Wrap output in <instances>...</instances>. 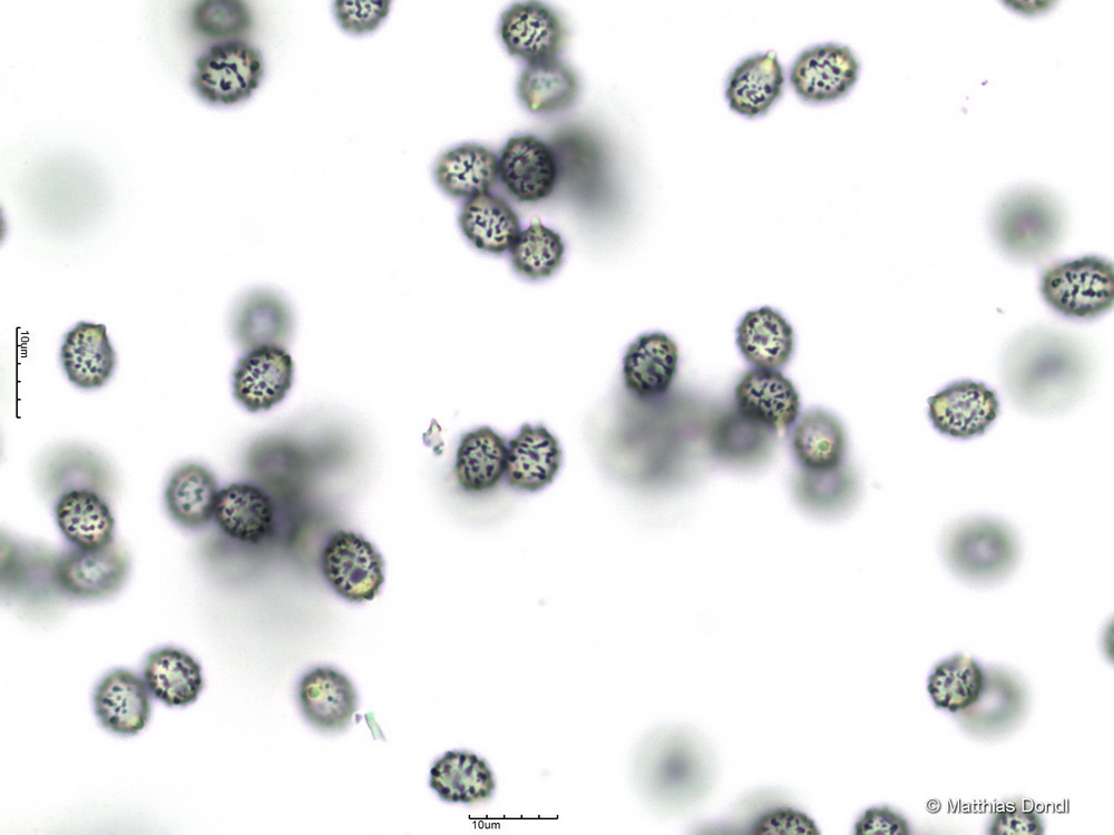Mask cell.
<instances>
[{"instance_id":"1","label":"cell","mask_w":1114,"mask_h":835,"mask_svg":"<svg viewBox=\"0 0 1114 835\" xmlns=\"http://www.w3.org/2000/svg\"><path fill=\"white\" fill-rule=\"evenodd\" d=\"M1093 373L1089 350L1074 336L1048 327L1028 330L1007 347L1001 377L1010 400L1035 414L1074 405L1087 391Z\"/></svg>"},{"instance_id":"2","label":"cell","mask_w":1114,"mask_h":835,"mask_svg":"<svg viewBox=\"0 0 1114 835\" xmlns=\"http://www.w3.org/2000/svg\"><path fill=\"white\" fill-rule=\"evenodd\" d=\"M638 776L652 800L683 808L710 789L714 764L704 740L688 729H663L649 737L638 757Z\"/></svg>"},{"instance_id":"3","label":"cell","mask_w":1114,"mask_h":835,"mask_svg":"<svg viewBox=\"0 0 1114 835\" xmlns=\"http://www.w3.org/2000/svg\"><path fill=\"white\" fill-rule=\"evenodd\" d=\"M941 556L949 570L975 584L996 583L1016 568L1020 546L1014 530L991 517H970L946 530Z\"/></svg>"},{"instance_id":"4","label":"cell","mask_w":1114,"mask_h":835,"mask_svg":"<svg viewBox=\"0 0 1114 835\" xmlns=\"http://www.w3.org/2000/svg\"><path fill=\"white\" fill-rule=\"evenodd\" d=\"M1039 292L1046 304L1064 317H1100L1113 307V264L1094 255L1056 262L1040 274Z\"/></svg>"},{"instance_id":"5","label":"cell","mask_w":1114,"mask_h":835,"mask_svg":"<svg viewBox=\"0 0 1114 835\" xmlns=\"http://www.w3.org/2000/svg\"><path fill=\"white\" fill-rule=\"evenodd\" d=\"M993 234L1008 257L1039 262L1054 249L1062 233L1057 205L1040 195H1016L1003 200L991 220Z\"/></svg>"},{"instance_id":"6","label":"cell","mask_w":1114,"mask_h":835,"mask_svg":"<svg viewBox=\"0 0 1114 835\" xmlns=\"http://www.w3.org/2000/svg\"><path fill=\"white\" fill-rule=\"evenodd\" d=\"M264 76L260 50L242 41H222L196 59L192 86L208 104L232 106L252 97Z\"/></svg>"},{"instance_id":"7","label":"cell","mask_w":1114,"mask_h":835,"mask_svg":"<svg viewBox=\"0 0 1114 835\" xmlns=\"http://www.w3.org/2000/svg\"><path fill=\"white\" fill-rule=\"evenodd\" d=\"M322 572L331 588L352 602L370 601L384 582V561L363 536L345 530L332 534L321 554Z\"/></svg>"},{"instance_id":"8","label":"cell","mask_w":1114,"mask_h":835,"mask_svg":"<svg viewBox=\"0 0 1114 835\" xmlns=\"http://www.w3.org/2000/svg\"><path fill=\"white\" fill-rule=\"evenodd\" d=\"M860 63L846 45L811 46L794 59L789 73L795 95L809 104H825L846 97L858 80Z\"/></svg>"},{"instance_id":"9","label":"cell","mask_w":1114,"mask_h":835,"mask_svg":"<svg viewBox=\"0 0 1114 835\" xmlns=\"http://www.w3.org/2000/svg\"><path fill=\"white\" fill-rule=\"evenodd\" d=\"M129 572L127 553L111 542L98 549L72 547L53 567V579L66 595L82 600H99L116 593Z\"/></svg>"},{"instance_id":"10","label":"cell","mask_w":1114,"mask_h":835,"mask_svg":"<svg viewBox=\"0 0 1114 835\" xmlns=\"http://www.w3.org/2000/svg\"><path fill=\"white\" fill-rule=\"evenodd\" d=\"M928 416L942 435L969 440L983 435L999 415L995 390L974 380L955 381L928 400Z\"/></svg>"},{"instance_id":"11","label":"cell","mask_w":1114,"mask_h":835,"mask_svg":"<svg viewBox=\"0 0 1114 835\" xmlns=\"http://www.w3.org/2000/svg\"><path fill=\"white\" fill-rule=\"evenodd\" d=\"M294 363L280 345L250 348L232 373L234 399L248 412L267 411L283 401L291 390Z\"/></svg>"},{"instance_id":"12","label":"cell","mask_w":1114,"mask_h":835,"mask_svg":"<svg viewBox=\"0 0 1114 835\" xmlns=\"http://www.w3.org/2000/svg\"><path fill=\"white\" fill-rule=\"evenodd\" d=\"M498 31L508 53L527 63L556 58L567 37L559 14L536 0L516 2L505 10Z\"/></svg>"},{"instance_id":"13","label":"cell","mask_w":1114,"mask_h":835,"mask_svg":"<svg viewBox=\"0 0 1114 835\" xmlns=\"http://www.w3.org/2000/svg\"><path fill=\"white\" fill-rule=\"evenodd\" d=\"M735 410L772 432L791 428L800 413V396L779 370L746 371L734 390Z\"/></svg>"},{"instance_id":"14","label":"cell","mask_w":1114,"mask_h":835,"mask_svg":"<svg viewBox=\"0 0 1114 835\" xmlns=\"http://www.w3.org/2000/svg\"><path fill=\"white\" fill-rule=\"evenodd\" d=\"M499 178L519 202L547 198L558 180V163L551 148L531 135L506 143L498 158Z\"/></svg>"},{"instance_id":"15","label":"cell","mask_w":1114,"mask_h":835,"mask_svg":"<svg viewBox=\"0 0 1114 835\" xmlns=\"http://www.w3.org/2000/svg\"><path fill=\"white\" fill-rule=\"evenodd\" d=\"M1026 704V691L1018 678L1004 669L989 668L985 671V685L978 699L957 716L969 733L993 737L1014 728Z\"/></svg>"},{"instance_id":"16","label":"cell","mask_w":1114,"mask_h":835,"mask_svg":"<svg viewBox=\"0 0 1114 835\" xmlns=\"http://www.w3.org/2000/svg\"><path fill=\"white\" fill-rule=\"evenodd\" d=\"M145 681L128 669L105 675L94 692V709L101 726L130 736L143 730L150 716V696Z\"/></svg>"},{"instance_id":"17","label":"cell","mask_w":1114,"mask_h":835,"mask_svg":"<svg viewBox=\"0 0 1114 835\" xmlns=\"http://www.w3.org/2000/svg\"><path fill=\"white\" fill-rule=\"evenodd\" d=\"M59 358L67 379L84 390L104 386L116 366L106 326L87 321L78 322L65 334Z\"/></svg>"},{"instance_id":"18","label":"cell","mask_w":1114,"mask_h":835,"mask_svg":"<svg viewBox=\"0 0 1114 835\" xmlns=\"http://www.w3.org/2000/svg\"><path fill=\"white\" fill-rule=\"evenodd\" d=\"M785 76L774 51L755 53L737 63L725 85L729 107L746 118L765 115L781 98Z\"/></svg>"},{"instance_id":"19","label":"cell","mask_w":1114,"mask_h":835,"mask_svg":"<svg viewBox=\"0 0 1114 835\" xmlns=\"http://www.w3.org/2000/svg\"><path fill=\"white\" fill-rule=\"evenodd\" d=\"M299 701L305 719L323 731L344 729L358 707L351 680L331 667H316L303 676Z\"/></svg>"},{"instance_id":"20","label":"cell","mask_w":1114,"mask_h":835,"mask_svg":"<svg viewBox=\"0 0 1114 835\" xmlns=\"http://www.w3.org/2000/svg\"><path fill=\"white\" fill-rule=\"evenodd\" d=\"M561 458L559 442L546 426L524 424L507 445L506 480L515 489L537 492L554 481Z\"/></svg>"},{"instance_id":"21","label":"cell","mask_w":1114,"mask_h":835,"mask_svg":"<svg viewBox=\"0 0 1114 835\" xmlns=\"http://www.w3.org/2000/svg\"><path fill=\"white\" fill-rule=\"evenodd\" d=\"M678 347L663 332L646 333L633 342L623 358L626 387L639 397H656L671 387L677 372Z\"/></svg>"},{"instance_id":"22","label":"cell","mask_w":1114,"mask_h":835,"mask_svg":"<svg viewBox=\"0 0 1114 835\" xmlns=\"http://www.w3.org/2000/svg\"><path fill=\"white\" fill-rule=\"evenodd\" d=\"M213 518L227 537L244 543H258L274 529L271 499L258 487L245 482L218 491Z\"/></svg>"},{"instance_id":"23","label":"cell","mask_w":1114,"mask_h":835,"mask_svg":"<svg viewBox=\"0 0 1114 835\" xmlns=\"http://www.w3.org/2000/svg\"><path fill=\"white\" fill-rule=\"evenodd\" d=\"M736 345L754 367L779 370L791 358L794 332L784 316L763 306L749 311L736 327Z\"/></svg>"},{"instance_id":"24","label":"cell","mask_w":1114,"mask_h":835,"mask_svg":"<svg viewBox=\"0 0 1114 835\" xmlns=\"http://www.w3.org/2000/svg\"><path fill=\"white\" fill-rule=\"evenodd\" d=\"M507 444L489 426L466 433L458 445L453 465L457 484L468 493L492 490L506 473Z\"/></svg>"},{"instance_id":"25","label":"cell","mask_w":1114,"mask_h":835,"mask_svg":"<svg viewBox=\"0 0 1114 835\" xmlns=\"http://www.w3.org/2000/svg\"><path fill=\"white\" fill-rule=\"evenodd\" d=\"M433 177L450 197L469 199L495 185L499 177L498 157L485 146L462 144L441 154Z\"/></svg>"},{"instance_id":"26","label":"cell","mask_w":1114,"mask_h":835,"mask_svg":"<svg viewBox=\"0 0 1114 835\" xmlns=\"http://www.w3.org/2000/svg\"><path fill=\"white\" fill-rule=\"evenodd\" d=\"M143 676L150 694L167 706L190 705L204 688L199 662L188 652L174 647L150 652L145 660Z\"/></svg>"},{"instance_id":"27","label":"cell","mask_w":1114,"mask_h":835,"mask_svg":"<svg viewBox=\"0 0 1114 835\" xmlns=\"http://www.w3.org/2000/svg\"><path fill=\"white\" fill-rule=\"evenodd\" d=\"M429 786L448 803L479 804L492 797L496 780L483 758L449 750L433 763Z\"/></svg>"},{"instance_id":"28","label":"cell","mask_w":1114,"mask_h":835,"mask_svg":"<svg viewBox=\"0 0 1114 835\" xmlns=\"http://www.w3.org/2000/svg\"><path fill=\"white\" fill-rule=\"evenodd\" d=\"M55 517L61 533L75 547L98 549L113 542L115 520L111 510L91 490L65 492L56 503Z\"/></svg>"},{"instance_id":"29","label":"cell","mask_w":1114,"mask_h":835,"mask_svg":"<svg viewBox=\"0 0 1114 835\" xmlns=\"http://www.w3.org/2000/svg\"><path fill=\"white\" fill-rule=\"evenodd\" d=\"M218 491L217 481L206 466L184 463L169 475L165 490L166 510L180 527L202 528L214 517Z\"/></svg>"},{"instance_id":"30","label":"cell","mask_w":1114,"mask_h":835,"mask_svg":"<svg viewBox=\"0 0 1114 835\" xmlns=\"http://www.w3.org/2000/svg\"><path fill=\"white\" fill-rule=\"evenodd\" d=\"M791 449L802 470L834 469L844 462V428L832 413L820 409L811 410L794 423Z\"/></svg>"},{"instance_id":"31","label":"cell","mask_w":1114,"mask_h":835,"mask_svg":"<svg viewBox=\"0 0 1114 835\" xmlns=\"http://www.w3.org/2000/svg\"><path fill=\"white\" fill-rule=\"evenodd\" d=\"M459 225L476 248L491 254L509 250L520 232V220L512 207L489 191L465 202Z\"/></svg>"},{"instance_id":"32","label":"cell","mask_w":1114,"mask_h":835,"mask_svg":"<svg viewBox=\"0 0 1114 835\" xmlns=\"http://www.w3.org/2000/svg\"><path fill=\"white\" fill-rule=\"evenodd\" d=\"M579 80L575 70L557 58L527 63L517 92L531 112H553L568 108L577 98Z\"/></svg>"},{"instance_id":"33","label":"cell","mask_w":1114,"mask_h":835,"mask_svg":"<svg viewBox=\"0 0 1114 835\" xmlns=\"http://www.w3.org/2000/svg\"><path fill=\"white\" fill-rule=\"evenodd\" d=\"M290 328L287 306L268 292H252L242 299L234 313L235 338L248 350L261 345H278L286 340Z\"/></svg>"},{"instance_id":"34","label":"cell","mask_w":1114,"mask_h":835,"mask_svg":"<svg viewBox=\"0 0 1114 835\" xmlns=\"http://www.w3.org/2000/svg\"><path fill=\"white\" fill-rule=\"evenodd\" d=\"M858 491V478L844 463L825 471L801 469L794 483L798 502L805 510L823 515L848 509Z\"/></svg>"},{"instance_id":"35","label":"cell","mask_w":1114,"mask_h":835,"mask_svg":"<svg viewBox=\"0 0 1114 835\" xmlns=\"http://www.w3.org/2000/svg\"><path fill=\"white\" fill-rule=\"evenodd\" d=\"M985 685V670L973 658L957 655L931 671L927 689L938 708L959 713L971 706Z\"/></svg>"},{"instance_id":"36","label":"cell","mask_w":1114,"mask_h":835,"mask_svg":"<svg viewBox=\"0 0 1114 835\" xmlns=\"http://www.w3.org/2000/svg\"><path fill=\"white\" fill-rule=\"evenodd\" d=\"M564 254L560 235L540 222L520 230L509 248L512 268L529 279L551 276L561 265Z\"/></svg>"},{"instance_id":"37","label":"cell","mask_w":1114,"mask_h":835,"mask_svg":"<svg viewBox=\"0 0 1114 835\" xmlns=\"http://www.w3.org/2000/svg\"><path fill=\"white\" fill-rule=\"evenodd\" d=\"M771 434L772 431L751 422L735 410L715 428L713 449L725 462L752 465L768 453Z\"/></svg>"},{"instance_id":"38","label":"cell","mask_w":1114,"mask_h":835,"mask_svg":"<svg viewBox=\"0 0 1114 835\" xmlns=\"http://www.w3.org/2000/svg\"><path fill=\"white\" fill-rule=\"evenodd\" d=\"M193 29L208 39L232 41L248 33L253 17L241 0H199L192 9Z\"/></svg>"},{"instance_id":"39","label":"cell","mask_w":1114,"mask_h":835,"mask_svg":"<svg viewBox=\"0 0 1114 835\" xmlns=\"http://www.w3.org/2000/svg\"><path fill=\"white\" fill-rule=\"evenodd\" d=\"M390 1L336 0L333 12L341 29L350 35L373 32L390 13Z\"/></svg>"},{"instance_id":"40","label":"cell","mask_w":1114,"mask_h":835,"mask_svg":"<svg viewBox=\"0 0 1114 835\" xmlns=\"http://www.w3.org/2000/svg\"><path fill=\"white\" fill-rule=\"evenodd\" d=\"M756 835L818 834L814 822L798 809L789 806H772L762 811L751 823Z\"/></svg>"},{"instance_id":"41","label":"cell","mask_w":1114,"mask_h":835,"mask_svg":"<svg viewBox=\"0 0 1114 835\" xmlns=\"http://www.w3.org/2000/svg\"><path fill=\"white\" fill-rule=\"evenodd\" d=\"M1044 825L1038 813L1025 803L1007 805L995 813L988 827L991 835H1040Z\"/></svg>"},{"instance_id":"42","label":"cell","mask_w":1114,"mask_h":835,"mask_svg":"<svg viewBox=\"0 0 1114 835\" xmlns=\"http://www.w3.org/2000/svg\"><path fill=\"white\" fill-rule=\"evenodd\" d=\"M857 835H908L907 821L887 806L867 809L854 825Z\"/></svg>"}]
</instances>
